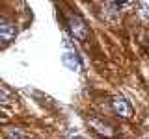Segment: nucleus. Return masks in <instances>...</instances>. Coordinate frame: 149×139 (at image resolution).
<instances>
[{
    "label": "nucleus",
    "mask_w": 149,
    "mask_h": 139,
    "mask_svg": "<svg viewBox=\"0 0 149 139\" xmlns=\"http://www.w3.org/2000/svg\"><path fill=\"white\" fill-rule=\"evenodd\" d=\"M146 139H149V137H146Z\"/></svg>",
    "instance_id": "1a4fd4ad"
},
{
    "label": "nucleus",
    "mask_w": 149,
    "mask_h": 139,
    "mask_svg": "<svg viewBox=\"0 0 149 139\" xmlns=\"http://www.w3.org/2000/svg\"><path fill=\"white\" fill-rule=\"evenodd\" d=\"M147 39H149V35H147Z\"/></svg>",
    "instance_id": "6e6552de"
},
{
    "label": "nucleus",
    "mask_w": 149,
    "mask_h": 139,
    "mask_svg": "<svg viewBox=\"0 0 149 139\" xmlns=\"http://www.w3.org/2000/svg\"><path fill=\"white\" fill-rule=\"evenodd\" d=\"M67 26H69V32H71V35L74 39L78 41H86L88 35H90V32H88V26L86 22H84V19L80 15H69L67 19Z\"/></svg>",
    "instance_id": "f03ea898"
},
{
    "label": "nucleus",
    "mask_w": 149,
    "mask_h": 139,
    "mask_svg": "<svg viewBox=\"0 0 149 139\" xmlns=\"http://www.w3.org/2000/svg\"><path fill=\"white\" fill-rule=\"evenodd\" d=\"M90 122H91L93 126L97 128V132H99V133H102V136H108V137H110L112 133H114V132H112V130H110V126H106V124H101L99 120H95V119H91Z\"/></svg>",
    "instance_id": "39448f33"
},
{
    "label": "nucleus",
    "mask_w": 149,
    "mask_h": 139,
    "mask_svg": "<svg viewBox=\"0 0 149 139\" xmlns=\"http://www.w3.org/2000/svg\"><path fill=\"white\" fill-rule=\"evenodd\" d=\"M110 106H112V109H114V113L119 115V117H123V119H129V117L134 115V109H132V106L129 104V100H125L123 96H119V95L112 96Z\"/></svg>",
    "instance_id": "7ed1b4c3"
},
{
    "label": "nucleus",
    "mask_w": 149,
    "mask_h": 139,
    "mask_svg": "<svg viewBox=\"0 0 149 139\" xmlns=\"http://www.w3.org/2000/svg\"><path fill=\"white\" fill-rule=\"evenodd\" d=\"M62 63L69 69V71H74V72H78V71L82 69V61H80V58H78V54H77V50H74V46H71V43H69L67 37H63Z\"/></svg>",
    "instance_id": "f257e3e1"
},
{
    "label": "nucleus",
    "mask_w": 149,
    "mask_h": 139,
    "mask_svg": "<svg viewBox=\"0 0 149 139\" xmlns=\"http://www.w3.org/2000/svg\"><path fill=\"white\" fill-rule=\"evenodd\" d=\"M17 35V30H15V24L13 22L6 21V19L0 17V43L2 45H8L15 39Z\"/></svg>",
    "instance_id": "20e7f679"
},
{
    "label": "nucleus",
    "mask_w": 149,
    "mask_h": 139,
    "mask_svg": "<svg viewBox=\"0 0 149 139\" xmlns=\"http://www.w3.org/2000/svg\"><path fill=\"white\" fill-rule=\"evenodd\" d=\"M6 136L9 139H28L24 133H22L21 130H17V128H6Z\"/></svg>",
    "instance_id": "423d86ee"
},
{
    "label": "nucleus",
    "mask_w": 149,
    "mask_h": 139,
    "mask_svg": "<svg viewBox=\"0 0 149 139\" xmlns=\"http://www.w3.org/2000/svg\"><path fill=\"white\" fill-rule=\"evenodd\" d=\"M73 139H84V137H73Z\"/></svg>",
    "instance_id": "0eeeda50"
}]
</instances>
